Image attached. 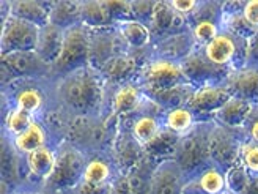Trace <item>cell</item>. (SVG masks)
Listing matches in <instances>:
<instances>
[{"instance_id": "74e56055", "label": "cell", "mask_w": 258, "mask_h": 194, "mask_svg": "<svg viewBox=\"0 0 258 194\" xmlns=\"http://www.w3.org/2000/svg\"><path fill=\"white\" fill-rule=\"evenodd\" d=\"M253 174H250L246 167L241 166L239 163L225 172V185H227V192L228 194H244L247 189L250 178Z\"/></svg>"}, {"instance_id": "7dc6e473", "label": "cell", "mask_w": 258, "mask_h": 194, "mask_svg": "<svg viewBox=\"0 0 258 194\" xmlns=\"http://www.w3.org/2000/svg\"><path fill=\"white\" fill-rule=\"evenodd\" d=\"M110 194H134V191L131 189V186H129V183H127V178L124 174H120L112 182Z\"/></svg>"}, {"instance_id": "681fc988", "label": "cell", "mask_w": 258, "mask_h": 194, "mask_svg": "<svg viewBox=\"0 0 258 194\" xmlns=\"http://www.w3.org/2000/svg\"><path fill=\"white\" fill-rule=\"evenodd\" d=\"M244 194H258V175H252L250 183H249L247 189L244 191Z\"/></svg>"}, {"instance_id": "b9f144b4", "label": "cell", "mask_w": 258, "mask_h": 194, "mask_svg": "<svg viewBox=\"0 0 258 194\" xmlns=\"http://www.w3.org/2000/svg\"><path fill=\"white\" fill-rule=\"evenodd\" d=\"M154 4L156 2H131L133 7V19L150 25V21L153 18L154 11Z\"/></svg>"}, {"instance_id": "44dd1931", "label": "cell", "mask_w": 258, "mask_h": 194, "mask_svg": "<svg viewBox=\"0 0 258 194\" xmlns=\"http://www.w3.org/2000/svg\"><path fill=\"white\" fill-rule=\"evenodd\" d=\"M24 167L27 169V163H25V157L21 155L13 139L4 133L2 136V182L10 185L13 189H19V186L24 182V174H29V171H24Z\"/></svg>"}, {"instance_id": "836d02e7", "label": "cell", "mask_w": 258, "mask_h": 194, "mask_svg": "<svg viewBox=\"0 0 258 194\" xmlns=\"http://www.w3.org/2000/svg\"><path fill=\"white\" fill-rule=\"evenodd\" d=\"M49 24L68 30L81 24V2H50Z\"/></svg>"}, {"instance_id": "ba28073f", "label": "cell", "mask_w": 258, "mask_h": 194, "mask_svg": "<svg viewBox=\"0 0 258 194\" xmlns=\"http://www.w3.org/2000/svg\"><path fill=\"white\" fill-rule=\"evenodd\" d=\"M2 60V87L22 79H44L50 77V67L33 53H15L0 56Z\"/></svg>"}, {"instance_id": "d6a6232c", "label": "cell", "mask_w": 258, "mask_h": 194, "mask_svg": "<svg viewBox=\"0 0 258 194\" xmlns=\"http://www.w3.org/2000/svg\"><path fill=\"white\" fill-rule=\"evenodd\" d=\"M81 24L90 30L115 27L107 2H81Z\"/></svg>"}, {"instance_id": "7a4b0ae2", "label": "cell", "mask_w": 258, "mask_h": 194, "mask_svg": "<svg viewBox=\"0 0 258 194\" xmlns=\"http://www.w3.org/2000/svg\"><path fill=\"white\" fill-rule=\"evenodd\" d=\"M213 120H199L189 133L181 136L175 161L181 169L186 182L199 177L213 166L210 155V133Z\"/></svg>"}, {"instance_id": "4fadbf2b", "label": "cell", "mask_w": 258, "mask_h": 194, "mask_svg": "<svg viewBox=\"0 0 258 194\" xmlns=\"http://www.w3.org/2000/svg\"><path fill=\"white\" fill-rule=\"evenodd\" d=\"M127 46L121 40L117 27L90 30V67L95 70H101L104 65L117 57L124 54Z\"/></svg>"}, {"instance_id": "7c38bea8", "label": "cell", "mask_w": 258, "mask_h": 194, "mask_svg": "<svg viewBox=\"0 0 258 194\" xmlns=\"http://www.w3.org/2000/svg\"><path fill=\"white\" fill-rule=\"evenodd\" d=\"M181 70L186 77V82L192 87H210V85H224L231 70L208 60L203 54L202 47H197L194 53L184 59L181 63Z\"/></svg>"}, {"instance_id": "d590c367", "label": "cell", "mask_w": 258, "mask_h": 194, "mask_svg": "<svg viewBox=\"0 0 258 194\" xmlns=\"http://www.w3.org/2000/svg\"><path fill=\"white\" fill-rule=\"evenodd\" d=\"M199 120L187 106L184 108H176L172 111H167L164 115V126L170 131L176 133L178 136H184L189 133L192 126L196 125Z\"/></svg>"}, {"instance_id": "816d5d0a", "label": "cell", "mask_w": 258, "mask_h": 194, "mask_svg": "<svg viewBox=\"0 0 258 194\" xmlns=\"http://www.w3.org/2000/svg\"><path fill=\"white\" fill-rule=\"evenodd\" d=\"M225 194H228V192H225Z\"/></svg>"}, {"instance_id": "f35d334b", "label": "cell", "mask_w": 258, "mask_h": 194, "mask_svg": "<svg viewBox=\"0 0 258 194\" xmlns=\"http://www.w3.org/2000/svg\"><path fill=\"white\" fill-rule=\"evenodd\" d=\"M222 30H227L228 33L235 35L238 38H242V40H247V41L256 32V29L247 22V19L244 18L242 13H238V15H233V16H224Z\"/></svg>"}, {"instance_id": "7bdbcfd3", "label": "cell", "mask_w": 258, "mask_h": 194, "mask_svg": "<svg viewBox=\"0 0 258 194\" xmlns=\"http://www.w3.org/2000/svg\"><path fill=\"white\" fill-rule=\"evenodd\" d=\"M110 188H112V183L110 185H95V183H87L82 180L74 189L70 191V194H110Z\"/></svg>"}, {"instance_id": "8fae6325", "label": "cell", "mask_w": 258, "mask_h": 194, "mask_svg": "<svg viewBox=\"0 0 258 194\" xmlns=\"http://www.w3.org/2000/svg\"><path fill=\"white\" fill-rule=\"evenodd\" d=\"M164 115L165 111L145 95L137 111L124 115V117H120V120L131 128L133 136L137 139L142 147H145L164 128Z\"/></svg>"}, {"instance_id": "ac0fdd59", "label": "cell", "mask_w": 258, "mask_h": 194, "mask_svg": "<svg viewBox=\"0 0 258 194\" xmlns=\"http://www.w3.org/2000/svg\"><path fill=\"white\" fill-rule=\"evenodd\" d=\"M199 46L192 36V32H183L165 36L162 40H158L151 44L153 49V59H164L175 63H181L187 59Z\"/></svg>"}, {"instance_id": "9a60e30c", "label": "cell", "mask_w": 258, "mask_h": 194, "mask_svg": "<svg viewBox=\"0 0 258 194\" xmlns=\"http://www.w3.org/2000/svg\"><path fill=\"white\" fill-rule=\"evenodd\" d=\"M110 157L120 174H126L144 157V147L133 136L131 128L124 122H118V129L110 147Z\"/></svg>"}, {"instance_id": "6da1fadb", "label": "cell", "mask_w": 258, "mask_h": 194, "mask_svg": "<svg viewBox=\"0 0 258 194\" xmlns=\"http://www.w3.org/2000/svg\"><path fill=\"white\" fill-rule=\"evenodd\" d=\"M107 85L98 70L88 65L55 82L58 109L71 117H98L106 112Z\"/></svg>"}, {"instance_id": "cb8c5ba5", "label": "cell", "mask_w": 258, "mask_h": 194, "mask_svg": "<svg viewBox=\"0 0 258 194\" xmlns=\"http://www.w3.org/2000/svg\"><path fill=\"white\" fill-rule=\"evenodd\" d=\"M225 172L211 166L199 177L189 180L184 185L183 194H225Z\"/></svg>"}, {"instance_id": "8d00e7d4", "label": "cell", "mask_w": 258, "mask_h": 194, "mask_svg": "<svg viewBox=\"0 0 258 194\" xmlns=\"http://www.w3.org/2000/svg\"><path fill=\"white\" fill-rule=\"evenodd\" d=\"M36 119L19 108H10L4 115V133L11 139L22 134Z\"/></svg>"}, {"instance_id": "bcb514c9", "label": "cell", "mask_w": 258, "mask_h": 194, "mask_svg": "<svg viewBox=\"0 0 258 194\" xmlns=\"http://www.w3.org/2000/svg\"><path fill=\"white\" fill-rule=\"evenodd\" d=\"M244 18L247 19V22L258 30V0H252V2H246L242 10Z\"/></svg>"}, {"instance_id": "f546056e", "label": "cell", "mask_w": 258, "mask_h": 194, "mask_svg": "<svg viewBox=\"0 0 258 194\" xmlns=\"http://www.w3.org/2000/svg\"><path fill=\"white\" fill-rule=\"evenodd\" d=\"M121 40L127 46V49H144L153 44V36L150 27L136 19H129L115 24Z\"/></svg>"}, {"instance_id": "1f68e13d", "label": "cell", "mask_w": 258, "mask_h": 194, "mask_svg": "<svg viewBox=\"0 0 258 194\" xmlns=\"http://www.w3.org/2000/svg\"><path fill=\"white\" fill-rule=\"evenodd\" d=\"M47 126L41 120H35L22 134L13 137V144L21 155H29L41 147H47Z\"/></svg>"}, {"instance_id": "4316f807", "label": "cell", "mask_w": 258, "mask_h": 194, "mask_svg": "<svg viewBox=\"0 0 258 194\" xmlns=\"http://www.w3.org/2000/svg\"><path fill=\"white\" fill-rule=\"evenodd\" d=\"M253 109H255V106H252L250 103L233 96L231 100H228L225 103V106L214 115V122L219 125H224L227 128L242 129Z\"/></svg>"}, {"instance_id": "277c9868", "label": "cell", "mask_w": 258, "mask_h": 194, "mask_svg": "<svg viewBox=\"0 0 258 194\" xmlns=\"http://www.w3.org/2000/svg\"><path fill=\"white\" fill-rule=\"evenodd\" d=\"M90 60V29L79 24L76 27L64 30L63 47L58 60L50 68V77L67 76L76 70L88 67Z\"/></svg>"}, {"instance_id": "f6af8a7d", "label": "cell", "mask_w": 258, "mask_h": 194, "mask_svg": "<svg viewBox=\"0 0 258 194\" xmlns=\"http://www.w3.org/2000/svg\"><path fill=\"white\" fill-rule=\"evenodd\" d=\"M250 68H258V30L247 41V65Z\"/></svg>"}, {"instance_id": "8992f818", "label": "cell", "mask_w": 258, "mask_h": 194, "mask_svg": "<svg viewBox=\"0 0 258 194\" xmlns=\"http://www.w3.org/2000/svg\"><path fill=\"white\" fill-rule=\"evenodd\" d=\"M203 54L219 67L231 71L241 70L247 65V40L222 30L211 43L202 47Z\"/></svg>"}, {"instance_id": "ee69618b", "label": "cell", "mask_w": 258, "mask_h": 194, "mask_svg": "<svg viewBox=\"0 0 258 194\" xmlns=\"http://www.w3.org/2000/svg\"><path fill=\"white\" fill-rule=\"evenodd\" d=\"M244 134L246 137L255 144H258V108H255L250 114V117L247 119L246 125H244Z\"/></svg>"}, {"instance_id": "e0dca14e", "label": "cell", "mask_w": 258, "mask_h": 194, "mask_svg": "<svg viewBox=\"0 0 258 194\" xmlns=\"http://www.w3.org/2000/svg\"><path fill=\"white\" fill-rule=\"evenodd\" d=\"M144 98L145 93L137 82L109 87L106 96V112L115 115L118 119L124 117V115H129L134 111H137Z\"/></svg>"}, {"instance_id": "3957f363", "label": "cell", "mask_w": 258, "mask_h": 194, "mask_svg": "<svg viewBox=\"0 0 258 194\" xmlns=\"http://www.w3.org/2000/svg\"><path fill=\"white\" fill-rule=\"evenodd\" d=\"M55 152V167L43 188L49 192H70L82 182L88 157L68 140H60Z\"/></svg>"}, {"instance_id": "83f0119b", "label": "cell", "mask_w": 258, "mask_h": 194, "mask_svg": "<svg viewBox=\"0 0 258 194\" xmlns=\"http://www.w3.org/2000/svg\"><path fill=\"white\" fill-rule=\"evenodd\" d=\"M179 139H181V136H178L176 133L170 131V129H167L164 126L144 147V153L148 155L150 158L156 160L158 163L175 160Z\"/></svg>"}, {"instance_id": "30bf717a", "label": "cell", "mask_w": 258, "mask_h": 194, "mask_svg": "<svg viewBox=\"0 0 258 194\" xmlns=\"http://www.w3.org/2000/svg\"><path fill=\"white\" fill-rule=\"evenodd\" d=\"M186 18L197 46L205 47L222 32V2H199V7Z\"/></svg>"}, {"instance_id": "ab89813d", "label": "cell", "mask_w": 258, "mask_h": 194, "mask_svg": "<svg viewBox=\"0 0 258 194\" xmlns=\"http://www.w3.org/2000/svg\"><path fill=\"white\" fill-rule=\"evenodd\" d=\"M239 164L246 167L250 174L258 175V144L249 139L242 142L239 152Z\"/></svg>"}, {"instance_id": "52a82bcc", "label": "cell", "mask_w": 258, "mask_h": 194, "mask_svg": "<svg viewBox=\"0 0 258 194\" xmlns=\"http://www.w3.org/2000/svg\"><path fill=\"white\" fill-rule=\"evenodd\" d=\"M137 84L144 90L145 95H153L162 92V90L186 84V77L179 63L164 59H151L142 68Z\"/></svg>"}, {"instance_id": "d6986e66", "label": "cell", "mask_w": 258, "mask_h": 194, "mask_svg": "<svg viewBox=\"0 0 258 194\" xmlns=\"http://www.w3.org/2000/svg\"><path fill=\"white\" fill-rule=\"evenodd\" d=\"M33 81L36 79H22L10 84V88H15V92L10 95V108H19L32 114L36 119V115L43 114L46 106V95L40 85L32 84Z\"/></svg>"}, {"instance_id": "ffe728a7", "label": "cell", "mask_w": 258, "mask_h": 194, "mask_svg": "<svg viewBox=\"0 0 258 194\" xmlns=\"http://www.w3.org/2000/svg\"><path fill=\"white\" fill-rule=\"evenodd\" d=\"M186 178L175 160L162 161L153 174L148 194H183Z\"/></svg>"}, {"instance_id": "f907efd6", "label": "cell", "mask_w": 258, "mask_h": 194, "mask_svg": "<svg viewBox=\"0 0 258 194\" xmlns=\"http://www.w3.org/2000/svg\"><path fill=\"white\" fill-rule=\"evenodd\" d=\"M13 194H43L41 191H32V189H16Z\"/></svg>"}, {"instance_id": "603a6c76", "label": "cell", "mask_w": 258, "mask_h": 194, "mask_svg": "<svg viewBox=\"0 0 258 194\" xmlns=\"http://www.w3.org/2000/svg\"><path fill=\"white\" fill-rule=\"evenodd\" d=\"M118 175L120 172L117 166H115L110 153H96L88 157L82 180L87 183L95 185H110Z\"/></svg>"}, {"instance_id": "60d3db41", "label": "cell", "mask_w": 258, "mask_h": 194, "mask_svg": "<svg viewBox=\"0 0 258 194\" xmlns=\"http://www.w3.org/2000/svg\"><path fill=\"white\" fill-rule=\"evenodd\" d=\"M107 8L115 24L133 19L131 2H107Z\"/></svg>"}, {"instance_id": "2e32d148", "label": "cell", "mask_w": 258, "mask_h": 194, "mask_svg": "<svg viewBox=\"0 0 258 194\" xmlns=\"http://www.w3.org/2000/svg\"><path fill=\"white\" fill-rule=\"evenodd\" d=\"M150 32L153 36V43L162 40L165 36L183 33L190 30L187 18L178 13L172 2H156L154 4L153 18L150 21Z\"/></svg>"}, {"instance_id": "5bb4252c", "label": "cell", "mask_w": 258, "mask_h": 194, "mask_svg": "<svg viewBox=\"0 0 258 194\" xmlns=\"http://www.w3.org/2000/svg\"><path fill=\"white\" fill-rule=\"evenodd\" d=\"M231 98H233V95L225 87V84L200 87L194 90L187 108L196 114L197 120H214V115Z\"/></svg>"}, {"instance_id": "f1b7e54d", "label": "cell", "mask_w": 258, "mask_h": 194, "mask_svg": "<svg viewBox=\"0 0 258 194\" xmlns=\"http://www.w3.org/2000/svg\"><path fill=\"white\" fill-rule=\"evenodd\" d=\"M158 164L159 163L156 160L150 158L148 155L144 153V157L124 174L134 194H148L151 178H153L154 171H156Z\"/></svg>"}, {"instance_id": "9c48e42d", "label": "cell", "mask_w": 258, "mask_h": 194, "mask_svg": "<svg viewBox=\"0 0 258 194\" xmlns=\"http://www.w3.org/2000/svg\"><path fill=\"white\" fill-rule=\"evenodd\" d=\"M40 27L13 16L11 13L2 21V35H0V56L15 53H33L36 51Z\"/></svg>"}, {"instance_id": "f5cc1de1", "label": "cell", "mask_w": 258, "mask_h": 194, "mask_svg": "<svg viewBox=\"0 0 258 194\" xmlns=\"http://www.w3.org/2000/svg\"><path fill=\"white\" fill-rule=\"evenodd\" d=\"M256 108H258V106H256Z\"/></svg>"}, {"instance_id": "5b68a950", "label": "cell", "mask_w": 258, "mask_h": 194, "mask_svg": "<svg viewBox=\"0 0 258 194\" xmlns=\"http://www.w3.org/2000/svg\"><path fill=\"white\" fill-rule=\"evenodd\" d=\"M244 129H233L219 125L213 120L210 133V155L214 167L227 172L230 167L239 163V152L242 142L246 140Z\"/></svg>"}, {"instance_id": "d4e9b609", "label": "cell", "mask_w": 258, "mask_h": 194, "mask_svg": "<svg viewBox=\"0 0 258 194\" xmlns=\"http://www.w3.org/2000/svg\"><path fill=\"white\" fill-rule=\"evenodd\" d=\"M63 36L64 32L52 24H47L40 29V36H38V44L35 53L40 56L43 62H46L50 68L58 60L61 47H63Z\"/></svg>"}, {"instance_id": "e575fe53", "label": "cell", "mask_w": 258, "mask_h": 194, "mask_svg": "<svg viewBox=\"0 0 258 194\" xmlns=\"http://www.w3.org/2000/svg\"><path fill=\"white\" fill-rule=\"evenodd\" d=\"M196 87H192L190 84H181V85H176L172 88H167L162 90V92L158 93H153V95H147L150 100H153L159 108H162L165 112L167 111H172L176 108H184L189 105V100L194 93Z\"/></svg>"}, {"instance_id": "7402d4cb", "label": "cell", "mask_w": 258, "mask_h": 194, "mask_svg": "<svg viewBox=\"0 0 258 194\" xmlns=\"http://www.w3.org/2000/svg\"><path fill=\"white\" fill-rule=\"evenodd\" d=\"M225 87L235 98L258 106V68L244 67L241 70L231 71L225 81Z\"/></svg>"}, {"instance_id": "4dcf8cb0", "label": "cell", "mask_w": 258, "mask_h": 194, "mask_svg": "<svg viewBox=\"0 0 258 194\" xmlns=\"http://www.w3.org/2000/svg\"><path fill=\"white\" fill-rule=\"evenodd\" d=\"M10 13L19 19L27 21L36 27H44L49 24L50 2H11Z\"/></svg>"}, {"instance_id": "484cf974", "label": "cell", "mask_w": 258, "mask_h": 194, "mask_svg": "<svg viewBox=\"0 0 258 194\" xmlns=\"http://www.w3.org/2000/svg\"><path fill=\"white\" fill-rule=\"evenodd\" d=\"M29 175L36 180V183L44 185L46 180L52 174L57 163V152L50 146L41 147L29 155H25Z\"/></svg>"}, {"instance_id": "c3c4849f", "label": "cell", "mask_w": 258, "mask_h": 194, "mask_svg": "<svg viewBox=\"0 0 258 194\" xmlns=\"http://www.w3.org/2000/svg\"><path fill=\"white\" fill-rule=\"evenodd\" d=\"M172 7L178 13H181L183 16H189L190 13L199 7V2H196V0H173Z\"/></svg>"}]
</instances>
